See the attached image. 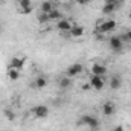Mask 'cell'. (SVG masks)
<instances>
[{
	"label": "cell",
	"mask_w": 131,
	"mask_h": 131,
	"mask_svg": "<svg viewBox=\"0 0 131 131\" xmlns=\"http://www.w3.org/2000/svg\"><path fill=\"white\" fill-rule=\"evenodd\" d=\"M116 26H117L116 20H113V18H104V20H99L98 21V25H96V31L101 32V34H107V32L114 31Z\"/></svg>",
	"instance_id": "obj_1"
},
{
	"label": "cell",
	"mask_w": 131,
	"mask_h": 131,
	"mask_svg": "<svg viewBox=\"0 0 131 131\" xmlns=\"http://www.w3.org/2000/svg\"><path fill=\"white\" fill-rule=\"evenodd\" d=\"M78 125H85L89 128H98L99 127V119L93 114H82L81 119L78 121Z\"/></svg>",
	"instance_id": "obj_2"
},
{
	"label": "cell",
	"mask_w": 131,
	"mask_h": 131,
	"mask_svg": "<svg viewBox=\"0 0 131 131\" xmlns=\"http://www.w3.org/2000/svg\"><path fill=\"white\" fill-rule=\"evenodd\" d=\"M124 43L125 41L122 40V37H111L110 41H108V46L113 52H121L124 49Z\"/></svg>",
	"instance_id": "obj_3"
},
{
	"label": "cell",
	"mask_w": 131,
	"mask_h": 131,
	"mask_svg": "<svg viewBox=\"0 0 131 131\" xmlns=\"http://www.w3.org/2000/svg\"><path fill=\"white\" fill-rule=\"evenodd\" d=\"M82 70H84V66L81 64V63H75V64H72V66H69V67H67L66 75H67V76H70V78H75V76L81 75V73H82Z\"/></svg>",
	"instance_id": "obj_4"
},
{
	"label": "cell",
	"mask_w": 131,
	"mask_h": 131,
	"mask_svg": "<svg viewBox=\"0 0 131 131\" xmlns=\"http://www.w3.org/2000/svg\"><path fill=\"white\" fill-rule=\"evenodd\" d=\"M32 114L37 119H44L49 116V107L47 105H37L32 110Z\"/></svg>",
	"instance_id": "obj_5"
},
{
	"label": "cell",
	"mask_w": 131,
	"mask_h": 131,
	"mask_svg": "<svg viewBox=\"0 0 131 131\" xmlns=\"http://www.w3.org/2000/svg\"><path fill=\"white\" fill-rule=\"evenodd\" d=\"M101 111H102V114H104L105 117H111V116L116 113V105H114L113 102L107 101V102H104V104H102Z\"/></svg>",
	"instance_id": "obj_6"
},
{
	"label": "cell",
	"mask_w": 131,
	"mask_h": 131,
	"mask_svg": "<svg viewBox=\"0 0 131 131\" xmlns=\"http://www.w3.org/2000/svg\"><path fill=\"white\" fill-rule=\"evenodd\" d=\"M72 26H73V23H72L69 18H66V17H63L61 20L57 21V29H58L60 32H70Z\"/></svg>",
	"instance_id": "obj_7"
},
{
	"label": "cell",
	"mask_w": 131,
	"mask_h": 131,
	"mask_svg": "<svg viewBox=\"0 0 131 131\" xmlns=\"http://www.w3.org/2000/svg\"><path fill=\"white\" fill-rule=\"evenodd\" d=\"M25 63H26V58H25V57H14V58H11L8 69H17V70H21V69L25 67Z\"/></svg>",
	"instance_id": "obj_8"
},
{
	"label": "cell",
	"mask_w": 131,
	"mask_h": 131,
	"mask_svg": "<svg viewBox=\"0 0 131 131\" xmlns=\"http://www.w3.org/2000/svg\"><path fill=\"white\" fill-rule=\"evenodd\" d=\"M105 85V81H104V76H98V75H92L90 78V87H93L95 90H102Z\"/></svg>",
	"instance_id": "obj_9"
},
{
	"label": "cell",
	"mask_w": 131,
	"mask_h": 131,
	"mask_svg": "<svg viewBox=\"0 0 131 131\" xmlns=\"http://www.w3.org/2000/svg\"><path fill=\"white\" fill-rule=\"evenodd\" d=\"M17 6L21 14H29L32 11V0H17Z\"/></svg>",
	"instance_id": "obj_10"
},
{
	"label": "cell",
	"mask_w": 131,
	"mask_h": 131,
	"mask_svg": "<svg viewBox=\"0 0 131 131\" xmlns=\"http://www.w3.org/2000/svg\"><path fill=\"white\" fill-rule=\"evenodd\" d=\"M92 75L105 76V75H107V66L102 64V63H95V64H92Z\"/></svg>",
	"instance_id": "obj_11"
},
{
	"label": "cell",
	"mask_w": 131,
	"mask_h": 131,
	"mask_svg": "<svg viewBox=\"0 0 131 131\" xmlns=\"http://www.w3.org/2000/svg\"><path fill=\"white\" fill-rule=\"evenodd\" d=\"M47 84H49V81H47V78L46 76H43V75H40V76H37L35 78V81H34V89H37V90H41V89H44V87H47Z\"/></svg>",
	"instance_id": "obj_12"
},
{
	"label": "cell",
	"mask_w": 131,
	"mask_h": 131,
	"mask_svg": "<svg viewBox=\"0 0 131 131\" xmlns=\"http://www.w3.org/2000/svg\"><path fill=\"white\" fill-rule=\"evenodd\" d=\"M69 34H70L73 38H81V37L85 34V29H84V26H81V25H73Z\"/></svg>",
	"instance_id": "obj_13"
},
{
	"label": "cell",
	"mask_w": 131,
	"mask_h": 131,
	"mask_svg": "<svg viewBox=\"0 0 131 131\" xmlns=\"http://www.w3.org/2000/svg\"><path fill=\"white\" fill-rule=\"evenodd\" d=\"M58 85H60L61 90H67V89H70V87H72V78L67 76V75L61 76V78L58 79Z\"/></svg>",
	"instance_id": "obj_14"
},
{
	"label": "cell",
	"mask_w": 131,
	"mask_h": 131,
	"mask_svg": "<svg viewBox=\"0 0 131 131\" xmlns=\"http://www.w3.org/2000/svg\"><path fill=\"white\" fill-rule=\"evenodd\" d=\"M122 87V78L119 75H114L110 78V89L111 90H119Z\"/></svg>",
	"instance_id": "obj_15"
},
{
	"label": "cell",
	"mask_w": 131,
	"mask_h": 131,
	"mask_svg": "<svg viewBox=\"0 0 131 131\" xmlns=\"http://www.w3.org/2000/svg\"><path fill=\"white\" fill-rule=\"evenodd\" d=\"M53 9H55V3H52V2H49V0H44V2H41V5H40V11L44 12V14H49V12L53 11Z\"/></svg>",
	"instance_id": "obj_16"
},
{
	"label": "cell",
	"mask_w": 131,
	"mask_h": 131,
	"mask_svg": "<svg viewBox=\"0 0 131 131\" xmlns=\"http://www.w3.org/2000/svg\"><path fill=\"white\" fill-rule=\"evenodd\" d=\"M49 18H50V21H58V20H61V18H63V14L55 8L53 11H50V12H49Z\"/></svg>",
	"instance_id": "obj_17"
},
{
	"label": "cell",
	"mask_w": 131,
	"mask_h": 131,
	"mask_svg": "<svg viewBox=\"0 0 131 131\" xmlns=\"http://www.w3.org/2000/svg\"><path fill=\"white\" fill-rule=\"evenodd\" d=\"M8 78L11 81L20 79V70H17V69H8Z\"/></svg>",
	"instance_id": "obj_18"
},
{
	"label": "cell",
	"mask_w": 131,
	"mask_h": 131,
	"mask_svg": "<svg viewBox=\"0 0 131 131\" xmlns=\"http://www.w3.org/2000/svg\"><path fill=\"white\" fill-rule=\"evenodd\" d=\"M114 11H116V5H107V3H105V5L102 6V14H104V15H111Z\"/></svg>",
	"instance_id": "obj_19"
},
{
	"label": "cell",
	"mask_w": 131,
	"mask_h": 131,
	"mask_svg": "<svg viewBox=\"0 0 131 131\" xmlns=\"http://www.w3.org/2000/svg\"><path fill=\"white\" fill-rule=\"evenodd\" d=\"M37 21H38L40 25H44V23H47V21H50V18H49V14H44V12H40V14H38V17H37Z\"/></svg>",
	"instance_id": "obj_20"
},
{
	"label": "cell",
	"mask_w": 131,
	"mask_h": 131,
	"mask_svg": "<svg viewBox=\"0 0 131 131\" xmlns=\"http://www.w3.org/2000/svg\"><path fill=\"white\" fill-rule=\"evenodd\" d=\"M3 114H5V117H6L8 121H14V119H15V113H14V110H11V108H5V110H3Z\"/></svg>",
	"instance_id": "obj_21"
},
{
	"label": "cell",
	"mask_w": 131,
	"mask_h": 131,
	"mask_svg": "<svg viewBox=\"0 0 131 131\" xmlns=\"http://www.w3.org/2000/svg\"><path fill=\"white\" fill-rule=\"evenodd\" d=\"M122 40H124V41H127V43H131V29H128L127 32L122 35Z\"/></svg>",
	"instance_id": "obj_22"
},
{
	"label": "cell",
	"mask_w": 131,
	"mask_h": 131,
	"mask_svg": "<svg viewBox=\"0 0 131 131\" xmlns=\"http://www.w3.org/2000/svg\"><path fill=\"white\" fill-rule=\"evenodd\" d=\"M104 2H105L107 5H116V6H117V5H119L122 0H104Z\"/></svg>",
	"instance_id": "obj_23"
},
{
	"label": "cell",
	"mask_w": 131,
	"mask_h": 131,
	"mask_svg": "<svg viewBox=\"0 0 131 131\" xmlns=\"http://www.w3.org/2000/svg\"><path fill=\"white\" fill-rule=\"evenodd\" d=\"M92 0H78V3L79 5H87V3H90Z\"/></svg>",
	"instance_id": "obj_24"
},
{
	"label": "cell",
	"mask_w": 131,
	"mask_h": 131,
	"mask_svg": "<svg viewBox=\"0 0 131 131\" xmlns=\"http://www.w3.org/2000/svg\"><path fill=\"white\" fill-rule=\"evenodd\" d=\"M114 131H122V127H116V130Z\"/></svg>",
	"instance_id": "obj_25"
},
{
	"label": "cell",
	"mask_w": 131,
	"mask_h": 131,
	"mask_svg": "<svg viewBox=\"0 0 131 131\" xmlns=\"http://www.w3.org/2000/svg\"><path fill=\"white\" fill-rule=\"evenodd\" d=\"M49 2H52V3H58V2H61V0H49Z\"/></svg>",
	"instance_id": "obj_26"
},
{
	"label": "cell",
	"mask_w": 131,
	"mask_h": 131,
	"mask_svg": "<svg viewBox=\"0 0 131 131\" xmlns=\"http://www.w3.org/2000/svg\"><path fill=\"white\" fill-rule=\"evenodd\" d=\"M128 17H130V20H131V12H130V14H128Z\"/></svg>",
	"instance_id": "obj_27"
},
{
	"label": "cell",
	"mask_w": 131,
	"mask_h": 131,
	"mask_svg": "<svg viewBox=\"0 0 131 131\" xmlns=\"http://www.w3.org/2000/svg\"><path fill=\"white\" fill-rule=\"evenodd\" d=\"M0 32H2V23H0Z\"/></svg>",
	"instance_id": "obj_28"
},
{
	"label": "cell",
	"mask_w": 131,
	"mask_h": 131,
	"mask_svg": "<svg viewBox=\"0 0 131 131\" xmlns=\"http://www.w3.org/2000/svg\"><path fill=\"white\" fill-rule=\"evenodd\" d=\"M0 131H6V130H0Z\"/></svg>",
	"instance_id": "obj_29"
},
{
	"label": "cell",
	"mask_w": 131,
	"mask_h": 131,
	"mask_svg": "<svg viewBox=\"0 0 131 131\" xmlns=\"http://www.w3.org/2000/svg\"><path fill=\"white\" fill-rule=\"evenodd\" d=\"M0 2H2V0H0Z\"/></svg>",
	"instance_id": "obj_30"
}]
</instances>
